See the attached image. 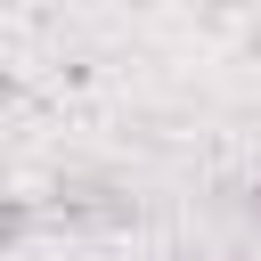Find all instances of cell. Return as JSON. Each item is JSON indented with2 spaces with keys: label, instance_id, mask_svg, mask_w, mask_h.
<instances>
[{
  "label": "cell",
  "instance_id": "cell-1",
  "mask_svg": "<svg viewBox=\"0 0 261 261\" xmlns=\"http://www.w3.org/2000/svg\"><path fill=\"white\" fill-rule=\"evenodd\" d=\"M253 212H261V188H253Z\"/></svg>",
  "mask_w": 261,
  "mask_h": 261
}]
</instances>
